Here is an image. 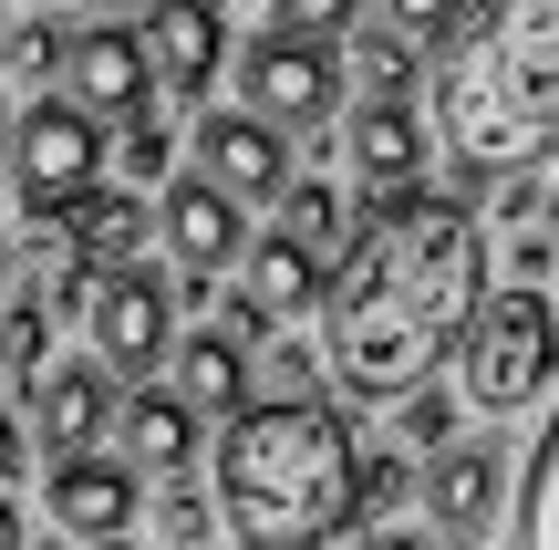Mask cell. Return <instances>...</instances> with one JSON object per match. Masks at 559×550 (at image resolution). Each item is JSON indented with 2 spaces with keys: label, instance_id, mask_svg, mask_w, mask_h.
<instances>
[{
  "label": "cell",
  "instance_id": "1",
  "mask_svg": "<svg viewBox=\"0 0 559 550\" xmlns=\"http://www.w3.org/2000/svg\"><path fill=\"white\" fill-rule=\"evenodd\" d=\"M487 302V229L445 187H373L342 239V270L321 281V374L353 406H404L436 385L466 312Z\"/></svg>",
  "mask_w": 559,
  "mask_h": 550
},
{
  "label": "cell",
  "instance_id": "2",
  "mask_svg": "<svg viewBox=\"0 0 559 550\" xmlns=\"http://www.w3.org/2000/svg\"><path fill=\"white\" fill-rule=\"evenodd\" d=\"M436 136L466 177H519L559 156V0H466L436 52Z\"/></svg>",
  "mask_w": 559,
  "mask_h": 550
},
{
  "label": "cell",
  "instance_id": "3",
  "mask_svg": "<svg viewBox=\"0 0 559 550\" xmlns=\"http://www.w3.org/2000/svg\"><path fill=\"white\" fill-rule=\"evenodd\" d=\"M353 457L332 406H239L218 436V530H239V550H321L362 519Z\"/></svg>",
  "mask_w": 559,
  "mask_h": 550
},
{
  "label": "cell",
  "instance_id": "4",
  "mask_svg": "<svg viewBox=\"0 0 559 550\" xmlns=\"http://www.w3.org/2000/svg\"><path fill=\"white\" fill-rule=\"evenodd\" d=\"M559 385V312L549 291H487L456 332V395L477 416H528Z\"/></svg>",
  "mask_w": 559,
  "mask_h": 550
},
{
  "label": "cell",
  "instance_id": "5",
  "mask_svg": "<svg viewBox=\"0 0 559 550\" xmlns=\"http://www.w3.org/2000/svg\"><path fill=\"white\" fill-rule=\"evenodd\" d=\"M0 166H11L21 219L52 229L83 187H104V125L73 115V104H32V115H11V136H0Z\"/></svg>",
  "mask_w": 559,
  "mask_h": 550
},
{
  "label": "cell",
  "instance_id": "6",
  "mask_svg": "<svg viewBox=\"0 0 559 550\" xmlns=\"http://www.w3.org/2000/svg\"><path fill=\"white\" fill-rule=\"evenodd\" d=\"M239 115L249 125H290V136H321V125L342 115V62H332V42H290V32H260V42H239Z\"/></svg>",
  "mask_w": 559,
  "mask_h": 550
},
{
  "label": "cell",
  "instance_id": "7",
  "mask_svg": "<svg viewBox=\"0 0 559 550\" xmlns=\"http://www.w3.org/2000/svg\"><path fill=\"white\" fill-rule=\"evenodd\" d=\"M83 323H94V364L124 374V385H145V374L166 364V343H177V291H166V270L124 260V270H104V281L83 291Z\"/></svg>",
  "mask_w": 559,
  "mask_h": 550
},
{
  "label": "cell",
  "instance_id": "8",
  "mask_svg": "<svg viewBox=\"0 0 559 550\" xmlns=\"http://www.w3.org/2000/svg\"><path fill=\"white\" fill-rule=\"evenodd\" d=\"M415 499H425V519H436V530L425 540H487L498 530V510H508V447L498 436H466V447H436L415 468Z\"/></svg>",
  "mask_w": 559,
  "mask_h": 550
},
{
  "label": "cell",
  "instance_id": "9",
  "mask_svg": "<svg viewBox=\"0 0 559 550\" xmlns=\"http://www.w3.org/2000/svg\"><path fill=\"white\" fill-rule=\"evenodd\" d=\"M135 510L145 478L124 457H52V478H41V519L73 540H135Z\"/></svg>",
  "mask_w": 559,
  "mask_h": 550
},
{
  "label": "cell",
  "instance_id": "10",
  "mask_svg": "<svg viewBox=\"0 0 559 550\" xmlns=\"http://www.w3.org/2000/svg\"><path fill=\"white\" fill-rule=\"evenodd\" d=\"M62 83H73V115H115V125H135L145 104H156V73H145V52H135V32L124 21H94V32H73L62 42Z\"/></svg>",
  "mask_w": 559,
  "mask_h": 550
},
{
  "label": "cell",
  "instance_id": "11",
  "mask_svg": "<svg viewBox=\"0 0 559 550\" xmlns=\"http://www.w3.org/2000/svg\"><path fill=\"white\" fill-rule=\"evenodd\" d=\"M124 32H135L145 73L177 83V94H207V73L228 62V21H218V0H145Z\"/></svg>",
  "mask_w": 559,
  "mask_h": 550
},
{
  "label": "cell",
  "instance_id": "12",
  "mask_svg": "<svg viewBox=\"0 0 559 550\" xmlns=\"http://www.w3.org/2000/svg\"><path fill=\"white\" fill-rule=\"evenodd\" d=\"M156 239L177 249V270H187V291H207L228 260L249 249V219L218 198L207 177H166V198H156Z\"/></svg>",
  "mask_w": 559,
  "mask_h": 550
},
{
  "label": "cell",
  "instance_id": "13",
  "mask_svg": "<svg viewBox=\"0 0 559 550\" xmlns=\"http://www.w3.org/2000/svg\"><path fill=\"white\" fill-rule=\"evenodd\" d=\"M21 416L41 426V447L52 457H94V436L115 426V374L83 353V364H41L32 385H21Z\"/></svg>",
  "mask_w": 559,
  "mask_h": 550
},
{
  "label": "cell",
  "instance_id": "14",
  "mask_svg": "<svg viewBox=\"0 0 559 550\" xmlns=\"http://www.w3.org/2000/svg\"><path fill=\"white\" fill-rule=\"evenodd\" d=\"M198 166H187V177H207L218 187L228 208H249V198H280V187H290V145L270 136V125H249V115H198Z\"/></svg>",
  "mask_w": 559,
  "mask_h": 550
},
{
  "label": "cell",
  "instance_id": "15",
  "mask_svg": "<svg viewBox=\"0 0 559 550\" xmlns=\"http://www.w3.org/2000/svg\"><path fill=\"white\" fill-rule=\"evenodd\" d=\"M52 239H62V249H73V260L104 281V270L145 260V239H156V208H145L135 187H83V198L52 219Z\"/></svg>",
  "mask_w": 559,
  "mask_h": 550
},
{
  "label": "cell",
  "instance_id": "16",
  "mask_svg": "<svg viewBox=\"0 0 559 550\" xmlns=\"http://www.w3.org/2000/svg\"><path fill=\"white\" fill-rule=\"evenodd\" d=\"M115 436H124V468H135V478H187L207 426L166 385H135V395H115Z\"/></svg>",
  "mask_w": 559,
  "mask_h": 550
},
{
  "label": "cell",
  "instance_id": "17",
  "mask_svg": "<svg viewBox=\"0 0 559 550\" xmlns=\"http://www.w3.org/2000/svg\"><path fill=\"white\" fill-rule=\"evenodd\" d=\"M342 145H353V166H362V198L425 177V125H415V104H353V115H342Z\"/></svg>",
  "mask_w": 559,
  "mask_h": 550
},
{
  "label": "cell",
  "instance_id": "18",
  "mask_svg": "<svg viewBox=\"0 0 559 550\" xmlns=\"http://www.w3.org/2000/svg\"><path fill=\"white\" fill-rule=\"evenodd\" d=\"M166 364H177V385H166V395H177L198 426H207V416H239V406H249V353L218 343V332H187V343H166Z\"/></svg>",
  "mask_w": 559,
  "mask_h": 550
},
{
  "label": "cell",
  "instance_id": "19",
  "mask_svg": "<svg viewBox=\"0 0 559 550\" xmlns=\"http://www.w3.org/2000/svg\"><path fill=\"white\" fill-rule=\"evenodd\" d=\"M321 281H332V270H321L311 249H290L280 229L239 249V302H260L270 323H280V312H311V302H321Z\"/></svg>",
  "mask_w": 559,
  "mask_h": 550
},
{
  "label": "cell",
  "instance_id": "20",
  "mask_svg": "<svg viewBox=\"0 0 559 550\" xmlns=\"http://www.w3.org/2000/svg\"><path fill=\"white\" fill-rule=\"evenodd\" d=\"M280 239L311 249V260L332 270V249L353 239V208H342V187H332V177H290V187H280Z\"/></svg>",
  "mask_w": 559,
  "mask_h": 550
},
{
  "label": "cell",
  "instance_id": "21",
  "mask_svg": "<svg viewBox=\"0 0 559 550\" xmlns=\"http://www.w3.org/2000/svg\"><path fill=\"white\" fill-rule=\"evenodd\" d=\"M508 540L519 550H559V406H549L539 447H528V468H519V519H508Z\"/></svg>",
  "mask_w": 559,
  "mask_h": 550
},
{
  "label": "cell",
  "instance_id": "22",
  "mask_svg": "<svg viewBox=\"0 0 559 550\" xmlns=\"http://www.w3.org/2000/svg\"><path fill=\"white\" fill-rule=\"evenodd\" d=\"M156 540L166 550H218V499H207L198 478H166L156 489Z\"/></svg>",
  "mask_w": 559,
  "mask_h": 550
},
{
  "label": "cell",
  "instance_id": "23",
  "mask_svg": "<svg viewBox=\"0 0 559 550\" xmlns=\"http://www.w3.org/2000/svg\"><path fill=\"white\" fill-rule=\"evenodd\" d=\"M41 364H52V312L41 302H0V374H11V395L32 385Z\"/></svg>",
  "mask_w": 559,
  "mask_h": 550
},
{
  "label": "cell",
  "instance_id": "24",
  "mask_svg": "<svg viewBox=\"0 0 559 550\" xmlns=\"http://www.w3.org/2000/svg\"><path fill=\"white\" fill-rule=\"evenodd\" d=\"M353 83H362L353 104H404V94H415V52H404L394 32H362L353 42Z\"/></svg>",
  "mask_w": 559,
  "mask_h": 550
},
{
  "label": "cell",
  "instance_id": "25",
  "mask_svg": "<svg viewBox=\"0 0 559 550\" xmlns=\"http://www.w3.org/2000/svg\"><path fill=\"white\" fill-rule=\"evenodd\" d=\"M260 11H270V32H290V42H332V32L362 21V0H260Z\"/></svg>",
  "mask_w": 559,
  "mask_h": 550
},
{
  "label": "cell",
  "instance_id": "26",
  "mask_svg": "<svg viewBox=\"0 0 559 550\" xmlns=\"http://www.w3.org/2000/svg\"><path fill=\"white\" fill-rule=\"evenodd\" d=\"M373 11H383V32L415 52V42H445V32H456V21H466V0H373Z\"/></svg>",
  "mask_w": 559,
  "mask_h": 550
},
{
  "label": "cell",
  "instance_id": "27",
  "mask_svg": "<svg viewBox=\"0 0 559 550\" xmlns=\"http://www.w3.org/2000/svg\"><path fill=\"white\" fill-rule=\"evenodd\" d=\"M62 21L41 11V21H11V32H0V62H11V73H62Z\"/></svg>",
  "mask_w": 559,
  "mask_h": 550
},
{
  "label": "cell",
  "instance_id": "28",
  "mask_svg": "<svg viewBox=\"0 0 559 550\" xmlns=\"http://www.w3.org/2000/svg\"><path fill=\"white\" fill-rule=\"evenodd\" d=\"M270 406H321V353L270 332Z\"/></svg>",
  "mask_w": 559,
  "mask_h": 550
},
{
  "label": "cell",
  "instance_id": "29",
  "mask_svg": "<svg viewBox=\"0 0 559 550\" xmlns=\"http://www.w3.org/2000/svg\"><path fill=\"white\" fill-rule=\"evenodd\" d=\"M404 447H425V457L456 447V395H445V385H415V395H404Z\"/></svg>",
  "mask_w": 559,
  "mask_h": 550
},
{
  "label": "cell",
  "instance_id": "30",
  "mask_svg": "<svg viewBox=\"0 0 559 550\" xmlns=\"http://www.w3.org/2000/svg\"><path fill=\"white\" fill-rule=\"evenodd\" d=\"M156 177H177V136L156 115H135L124 125V187H156Z\"/></svg>",
  "mask_w": 559,
  "mask_h": 550
},
{
  "label": "cell",
  "instance_id": "31",
  "mask_svg": "<svg viewBox=\"0 0 559 550\" xmlns=\"http://www.w3.org/2000/svg\"><path fill=\"white\" fill-rule=\"evenodd\" d=\"M404 489H415V468H404V457H383V447L353 457V510H394Z\"/></svg>",
  "mask_w": 559,
  "mask_h": 550
},
{
  "label": "cell",
  "instance_id": "32",
  "mask_svg": "<svg viewBox=\"0 0 559 550\" xmlns=\"http://www.w3.org/2000/svg\"><path fill=\"white\" fill-rule=\"evenodd\" d=\"M498 219L539 229V177H528V166H519V177H498Z\"/></svg>",
  "mask_w": 559,
  "mask_h": 550
},
{
  "label": "cell",
  "instance_id": "33",
  "mask_svg": "<svg viewBox=\"0 0 559 550\" xmlns=\"http://www.w3.org/2000/svg\"><path fill=\"white\" fill-rule=\"evenodd\" d=\"M11 478H21V406L0 395V489H11Z\"/></svg>",
  "mask_w": 559,
  "mask_h": 550
},
{
  "label": "cell",
  "instance_id": "34",
  "mask_svg": "<svg viewBox=\"0 0 559 550\" xmlns=\"http://www.w3.org/2000/svg\"><path fill=\"white\" fill-rule=\"evenodd\" d=\"M362 550H436V540H425V530H373Z\"/></svg>",
  "mask_w": 559,
  "mask_h": 550
},
{
  "label": "cell",
  "instance_id": "35",
  "mask_svg": "<svg viewBox=\"0 0 559 550\" xmlns=\"http://www.w3.org/2000/svg\"><path fill=\"white\" fill-rule=\"evenodd\" d=\"M0 550H21V519H11V499H0Z\"/></svg>",
  "mask_w": 559,
  "mask_h": 550
},
{
  "label": "cell",
  "instance_id": "36",
  "mask_svg": "<svg viewBox=\"0 0 559 550\" xmlns=\"http://www.w3.org/2000/svg\"><path fill=\"white\" fill-rule=\"evenodd\" d=\"M0 291H11V249H0Z\"/></svg>",
  "mask_w": 559,
  "mask_h": 550
},
{
  "label": "cell",
  "instance_id": "37",
  "mask_svg": "<svg viewBox=\"0 0 559 550\" xmlns=\"http://www.w3.org/2000/svg\"><path fill=\"white\" fill-rule=\"evenodd\" d=\"M94 550H135V540H94Z\"/></svg>",
  "mask_w": 559,
  "mask_h": 550
},
{
  "label": "cell",
  "instance_id": "38",
  "mask_svg": "<svg viewBox=\"0 0 559 550\" xmlns=\"http://www.w3.org/2000/svg\"><path fill=\"white\" fill-rule=\"evenodd\" d=\"M0 136H11V115H0Z\"/></svg>",
  "mask_w": 559,
  "mask_h": 550
}]
</instances>
